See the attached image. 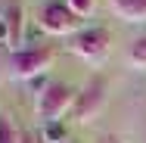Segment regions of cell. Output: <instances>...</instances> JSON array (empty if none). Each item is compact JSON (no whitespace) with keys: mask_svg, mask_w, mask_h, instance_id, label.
Instances as JSON below:
<instances>
[{"mask_svg":"<svg viewBox=\"0 0 146 143\" xmlns=\"http://www.w3.org/2000/svg\"><path fill=\"white\" fill-rule=\"evenodd\" d=\"M106 96H109V84H106V78L103 75H93L87 84L78 90V100H75V121H81V124H87L93 121L96 115L103 112V106H106Z\"/></svg>","mask_w":146,"mask_h":143,"instance_id":"5","label":"cell"},{"mask_svg":"<svg viewBox=\"0 0 146 143\" xmlns=\"http://www.w3.org/2000/svg\"><path fill=\"white\" fill-rule=\"evenodd\" d=\"M37 25L53 37H72L78 28V16L68 9L65 0H44L37 9Z\"/></svg>","mask_w":146,"mask_h":143,"instance_id":"4","label":"cell"},{"mask_svg":"<svg viewBox=\"0 0 146 143\" xmlns=\"http://www.w3.org/2000/svg\"><path fill=\"white\" fill-rule=\"evenodd\" d=\"M56 59V47L50 44H34V47H22V50H13L6 59V72L9 78L16 81H34L40 78Z\"/></svg>","mask_w":146,"mask_h":143,"instance_id":"1","label":"cell"},{"mask_svg":"<svg viewBox=\"0 0 146 143\" xmlns=\"http://www.w3.org/2000/svg\"><path fill=\"white\" fill-rule=\"evenodd\" d=\"M109 9L121 22H146V0H109Z\"/></svg>","mask_w":146,"mask_h":143,"instance_id":"7","label":"cell"},{"mask_svg":"<svg viewBox=\"0 0 146 143\" xmlns=\"http://www.w3.org/2000/svg\"><path fill=\"white\" fill-rule=\"evenodd\" d=\"M68 53H75L78 59H84L90 65H100L103 59L109 56V47H112V34L103 28V25H93V28H81L68 37Z\"/></svg>","mask_w":146,"mask_h":143,"instance_id":"2","label":"cell"},{"mask_svg":"<svg viewBox=\"0 0 146 143\" xmlns=\"http://www.w3.org/2000/svg\"><path fill=\"white\" fill-rule=\"evenodd\" d=\"M103 143H118V140H115V137H106V140H103Z\"/></svg>","mask_w":146,"mask_h":143,"instance_id":"14","label":"cell"},{"mask_svg":"<svg viewBox=\"0 0 146 143\" xmlns=\"http://www.w3.org/2000/svg\"><path fill=\"white\" fill-rule=\"evenodd\" d=\"M6 19V28H9V50H22V41H25V6L22 0H9L6 9L0 13Z\"/></svg>","mask_w":146,"mask_h":143,"instance_id":"6","label":"cell"},{"mask_svg":"<svg viewBox=\"0 0 146 143\" xmlns=\"http://www.w3.org/2000/svg\"><path fill=\"white\" fill-rule=\"evenodd\" d=\"M22 143H34V137H31V134H25V137H22Z\"/></svg>","mask_w":146,"mask_h":143,"instance_id":"13","label":"cell"},{"mask_svg":"<svg viewBox=\"0 0 146 143\" xmlns=\"http://www.w3.org/2000/svg\"><path fill=\"white\" fill-rule=\"evenodd\" d=\"M127 62H131L134 69L146 72V34L137 37V41H131V47H127Z\"/></svg>","mask_w":146,"mask_h":143,"instance_id":"9","label":"cell"},{"mask_svg":"<svg viewBox=\"0 0 146 143\" xmlns=\"http://www.w3.org/2000/svg\"><path fill=\"white\" fill-rule=\"evenodd\" d=\"M22 131L16 128V121H13V115L9 112H0V143H22Z\"/></svg>","mask_w":146,"mask_h":143,"instance_id":"8","label":"cell"},{"mask_svg":"<svg viewBox=\"0 0 146 143\" xmlns=\"http://www.w3.org/2000/svg\"><path fill=\"white\" fill-rule=\"evenodd\" d=\"M75 100H78L75 87H68L65 81H50L37 93V118L40 121H59L65 112L75 109Z\"/></svg>","mask_w":146,"mask_h":143,"instance_id":"3","label":"cell"},{"mask_svg":"<svg viewBox=\"0 0 146 143\" xmlns=\"http://www.w3.org/2000/svg\"><path fill=\"white\" fill-rule=\"evenodd\" d=\"M0 44H9V28H6V19L0 16Z\"/></svg>","mask_w":146,"mask_h":143,"instance_id":"12","label":"cell"},{"mask_svg":"<svg viewBox=\"0 0 146 143\" xmlns=\"http://www.w3.org/2000/svg\"><path fill=\"white\" fill-rule=\"evenodd\" d=\"M40 140L44 143H65V124L62 121H44L40 124Z\"/></svg>","mask_w":146,"mask_h":143,"instance_id":"10","label":"cell"},{"mask_svg":"<svg viewBox=\"0 0 146 143\" xmlns=\"http://www.w3.org/2000/svg\"><path fill=\"white\" fill-rule=\"evenodd\" d=\"M65 3H68V9H72V13H75L78 19H81V16H90V13H93V0H65Z\"/></svg>","mask_w":146,"mask_h":143,"instance_id":"11","label":"cell"}]
</instances>
